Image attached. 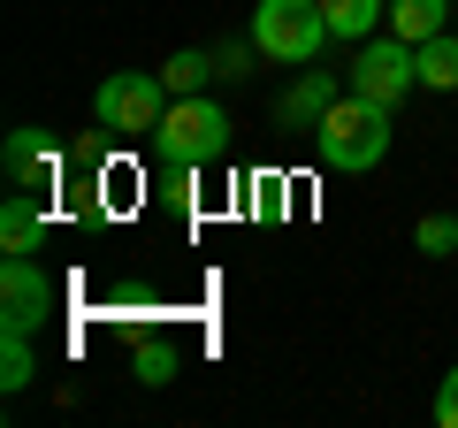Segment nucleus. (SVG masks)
<instances>
[{"instance_id":"obj_5","label":"nucleus","mask_w":458,"mask_h":428,"mask_svg":"<svg viewBox=\"0 0 458 428\" xmlns=\"http://www.w3.org/2000/svg\"><path fill=\"white\" fill-rule=\"evenodd\" d=\"M54 306H62L54 276L31 261V253H8V268H0V337H38Z\"/></svg>"},{"instance_id":"obj_15","label":"nucleus","mask_w":458,"mask_h":428,"mask_svg":"<svg viewBox=\"0 0 458 428\" xmlns=\"http://www.w3.org/2000/svg\"><path fill=\"white\" fill-rule=\"evenodd\" d=\"M31 375H38L31 337H8V345H0V390H31Z\"/></svg>"},{"instance_id":"obj_18","label":"nucleus","mask_w":458,"mask_h":428,"mask_svg":"<svg viewBox=\"0 0 458 428\" xmlns=\"http://www.w3.org/2000/svg\"><path fill=\"white\" fill-rule=\"evenodd\" d=\"M436 421H443V428H458V367L443 375V390H436Z\"/></svg>"},{"instance_id":"obj_4","label":"nucleus","mask_w":458,"mask_h":428,"mask_svg":"<svg viewBox=\"0 0 458 428\" xmlns=\"http://www.w3.org/2000/svg\"><path fill=\"white\" fill-rule=\"evenodd\" d=\"M321 39H328L321 0H260V8H252V47H260L267 62H283V69H306L313 54H321Z\"/></svg>"},{"instance_id":"obj_8","label":"nucleus","mask_w":458,"mask_h":428,"mask_svg":"<svg viewBox=\"0 0 458 428\" xmlns=\"http://www.w3.org/2000/svg\"><path fill=\"white\" fill-rule=\"evenodd\" d=\"M336 99H344V84H336V77H321V69H306V77H298L291 92L276 99V116L291 123V131H321V116L336 107Z\"/></svg>"},{"instance_id":"obj_11","label":"nucleus","mask_w":458,"mask_h":428,"mask_svg":"<svg viewBox=\"0 0 458 428\" xmlns=\"http://www.w3.org/2000/svg\"><path fill=\"white\" fill-rule=\"evenodd\" d=\"M412 69H420L428 92H458V39H451V31L420 39V47H412Z\"/></svg>"},{"instance_id":"obj_9","label":"nucleus","mask_w":458,"mask_h":428,"mask_svg":"<svg viewBox=\"0 0 458 428\" xmlns=\"http://www.w3.org/2000/svg\"><path fill=\"white\" fill-rule=\"evenodd\" d=\"M0 245L8 253H38L47 245V207H38V192H8V207H0Z\"/></svg>"},{"instance_id":"obj_13","label":"nucleus","mask_w":458,"mask_h":428,"mask_svg":"<svg viewBox=\"0 0 458 428\" xmlns=\"http://www.w3.org/2000/svg\"><path fill=\"white\" fill-rule=\"evenodd\" d=\"M207 77H222V69H214V54H199V47H183V54H168V69H161V84L168 92H207Z\"/></svg>"},{"instance_id":"obj_16","label":"nucleus","mask_w":458,"mask_h":428,"mask_svg":"<svg viewBox=\"0 0 458 428\" xmlns=\"http://www.w3.org/2000/svg\"><path fill=\"white\" fill-rule=\"evenodd\" d=\"M412 245H420L428 261H451V253H458V214H420V230H412Z\"/></svg>"},{"instance_id":"obj_10","label":"nucleus","mask_w":458,"mask_h":428,"mask_svg":"<svg viewBox=\"0 0 458 428\" xmlns=\"http://www.w3.org/2000/svg\"><path fill=\"white\" fill-rule=\"evenodd\" d=\"M328 39H375V23H390V0H321Z\"/></svg>"},{"instance_id":"obj_12","label":"nucleus","mask_w":458,"mask_h":428,"mask_svg":"<svg viewBox=\"0 0 458 428\" xmlns=\"http://www.w3.org/2000/svg\"><path fill=\"white\" fill-rule=\"evenodd\" d=\"M443 23H451V0H390V31L412 39V47H420V39H436Z\"/></svg>"},{"instance_id":"obj_6","label":"nucleus","mask_w":458,"mask_h":428,"mask_svg":"<svg viewBox=\"0 0 458 428\" xmlns=\"http://www.w3.org/2000/svg\"><path fill=\"white\" fill-rule=\"evenodd\" d=\"M420 84V69H412V39H367L360 47V62H352V92H367V99H382V107H397V99Z\"/></svg>"},{"instance_id":"obj_17","label":"nucleus","mask_w":458,"mask_h":428,"mask_svg":"<svg viewBox=\"0 0 458 428\" xmlns=\"http://www.w3.org/2000/svg\"><path fill=\"white\" fill-rule=\"evenodd\" d=\"M252 39H222V47H214V69H222V77H245V62H252Z\"/></svg>"},{"instance_id":"obj_7","label":"nucleus","mask_w":458,"mask_h":428,"mask_svg":"<svg viewBox=\"0 0 458 428\" xmlns=\"http://www.w3.org/2000/svg\"><path fill=\"white\" fill-rule=\"evenodd\" d=\"M0 168H8V184H23V192H54V184H62V146H54L47 131H8Z\"/></svg>"},{"instance_id":"obj_1","label":"nucleus","mask_w":458,"mask_h":428,"mask_svg":"<svg viewBox=\"0 0 458 428\" xmlns=\"http://www.w3.org/2000/svg\"><path fill=\"white\" fill-rule=\"evenodd\" d=\"M313 153H321V168H336V176H367V168L390 153V107L367 99V92H344L321 116V131H313Z\"/></svg>"},{"instance_id":"obj_2","label":"nucleus","mask_w":458,"mask_h":428,"mask_svg":"<svg viewBox=\"0 0 458 428\" xmlns=\"http://www.w3.org/2000/svg\"><path fill=\"white\" fill-rule=\"evenodd\" d=\"M222 153H229V116L222 107H214L207 92L168 99L161 131H153V161L161 168H207V161H222Z\"/></svg>"},{"instance_id":"obj_14","label":"nucleus","mask_w":458,"mask_h":428,"mask_svg":"<svg viewBox=\"0 0 458 428\" xmlns=\"http://www.w3.org/2000/svg\"><path fill=\"white\" fill-rule=\"evenodd\" d=\"M176 375H183V352L168 345V337H146V345H138V382L161 390V382H176Z\"/></svg>"},{"instance_id":"obj_3","label":"nucleus","mask_w":458,"mask_h":428,"mask_svg":"<svg viewBox=\"0 0 458 428\" xmlns=\"http://www.w3.org/2000/svg\"><path fill=\"white\" fill-rule=\"evenodd\" d=\"M168 84H161V69H123V77H107L92 92V116H99V131H114V138H153L161 131V116H168Z\"/></svg>"}]
</instances>
